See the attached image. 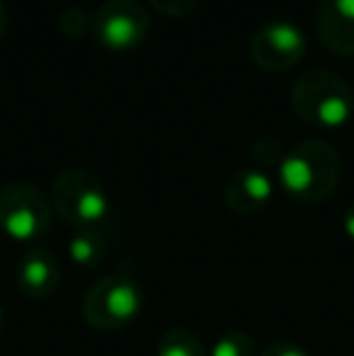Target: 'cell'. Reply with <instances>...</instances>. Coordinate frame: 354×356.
Masks as SVG:
<instances>
[{"mask_svg": "<svg viewBox=\"0 0 354 356\" xmlns=\"http://www.w3.org/2000/svg\"><path fill=\"white\" fill-rule=\"evenodd\" d=\"M342 177V158L330 141L306 138L287 150L277 168L279 187L291 199L316 204L337 189Z\"/></svg>", "mask_w": 354, "mask_h": 356, "instance_id": "obj_1", "label": "cell"}, {"mask_svg": "<svg viewBox=\"0 0 354 356\" xmlns=\"http://www.w3.org/2000/svg\"><path fill=\"white\" fill-rule=\"evenodd\" d=\"M291 109L313 129H340L354 114L352 85L328 68L298 73L291 85Z\"/></svg>", "mask_w": 354, "mask_h": 356, "instance_id": "obj_2", "label": "cell"}, {"mask_svg": "<svg viewBox=\"0 0 354 356\" xmlns=\"http://www.w3.org/2000/svg\"><path fill=\"white\" fill-rule=\"evenodd\" d=\"M143 291L131 274H107L97 279L83 296V320L99 332L127 327L141 315Z\"/></svg>", "mask_w": 354, "mask_h": 356, "instance_id": "obj_3", "label": "cell"}, {"mask_svg": "<svg viewBox=\"0 0 354 356\" xmlns=\"http://www.w3.org/2000/svg\"><path fill=\"white\" fill-rule=\"evenodd\" d=\"M51 209L76 230L99 228L109 213V199L95 175L73 168L63 170L54 179Z\"/></svg>", "mask_w": 354, "mask_h": 356, "instance_id": "obj_4", "label": "cell"}, {"mask_svg": "<svg viewBox=\"0 0 354 356\" xmlns=\"http://www.w3.org/2000/svg\"><path fill=\"white\" fill-rule=\"evenodd\" d=\"M51 199L29 182L0 189V230L15 243H34L51 228Z\"/></svg>", "mask_w": 354, "mask_h": 356, "instance_id": "obj_5", "label": "cell"}, {"mask_svg": "<svg viewBox=\"0 0 354 356\" xmlns=\"http://www.w3.org/2000/svg\"><path fill=\"white\" fill-rule=\"evenodd\" d=\"M151 29V15L141 0H104L92 15V34L99 47L124 54L143 44Z\"/></svg>", "mask_w": 354, "mask_h": 356, "instance_id": "obj_6", "label": "cell"}, {"mask_svg": "<svg viewBox=\"0 0 354 356\" xmlns=\"http://www.w3.org/2000/svg\"><path fill=\"white\" fill-rule=\"evenodd\" d=\"M308 39L298 24L272 19L262 24L250 39V58L265 73H287L303 61Z\"/></svg>", "mask_w": 354, "mask_h": 356, "instance_id": "obj_7", "label": "cell"}, {"mask_svg": "<svg viewBox=\"0 0 354 356\" xmlns=\"http://www.w3.org/2000/svg\"><path fill=\"white\" fill-rule=\"evenodd\" d=\"M316 34L328 51L354 56V0H318Z\"/></svg>", "mask_w": 354, "mask_h": 356, "instance_id": "obj_8", "label": "cell"}, {"mask_svg": "<svg viewBox=\"0 0 354 356\" xmlns=\"http://www.w3.org/2000/svg\"><path fill=\"white\" fill-rule=\"evenodd\" d=\"M15 279H17V289L27 298L44 300L54 296V291L61 284V264L51 250L34 248L17 262Z\"/></svg>", "mask_w": 354, "mask_h": 356, "instance_id": "obj_9", "label": "cell"}, {"mask_svg": "<svg viewBox=\"0 0 354 356\" xmlns=\"http://www.w3.org/2000/svg\"><path fill=\"white\" fill-rule=\"evenodd\" d=\"M274 197V182L265 170L246 168L238 170L226 184V207L238 216H252L260 213L262 209L272 202Z\"/></svg>", "mask_w": 354, "mask_h": 356, "instance_id": "obj_10", "label": "cell"}, {"mask_svg": "<svg viewBox=\"0 0 354 356\" xmlns=\"http://www.w3.org/2000/svg\"><path fill=\"white\" fill-rule=\"evenodd\" d=\"M104 254H107V240L99 233V228H81L68 240V257L83 269L97 267Z\"/></svg>", "mask_w": 354, "mask_h": 356, "instance_id": "obj_11", "label": "cell"}, {"mask_svg": "<svg viewBox=\"0 0 354 356\" xmlns=\"http://www.w3.org/2000/svg\"><path fill=\"white\" fill-rule=\"evenodd\" d=\"M156 356H209V352L192 330L170 327L158 339Z\"/></svg>", "mask_w": 354, "mask_h": 356, "instance_id": "obj_12", "label": "cell"}, {"mask_svg": "<svg viewBox=\"0 0 354 356\" xmlns=\"http://www.w3.org/2000/svg\"><path fill=\"white\" fill-rule=\"evenodd\" d=\"M209 356H257V342L243 330H228L211 344Z\"/></svg>", "mask_w": 354, "mask_h": 356, "instance_id": "obj_13", "label": "cell"}, {"mask_svg": "<svg viewBox=\"0 0 354 356\" xmlns=\"http://www.w3.org/2000/svg\"><path fill=\"white\" fill-rule=\"evenodd\" d=\"M58 29L68 39H83L88 32H92V15L86 8H66L58 15Z\"/></svg>", "mask_w": 354, "mask_h": 356, "instance_id": "obj_14", "label": "cell"}, {"mask_svg": "<svg viewBox=\"0 0 354 356\" xmlns=\"http://www.w3.org/2000/svg\"><path fill=\"white\" fill-rule=\"evenodd\" d=\"M250 153H252V158H255L260 165H265V168H272V165L274 168H279L282 160H284V155H287V150H284V145L277 136L262 134V136H257L255 141H252Z\"/></svg>", "mask_w": 354, "mask_h": 356, "instance_id": "obj_15", "label": "cell"}, {"mask_svg": "<svg viewBox=\"0 0 354 356\" xmlns=\"http://www.w3.org/2000/svg\"><path fill=\"white\" fill-rule=\"evenodd\" d=\"M153 10L168 17H187L197 10L199 0H148Z\"/></svg>", "mask_w": 354, "mask_h": 356, "instance_id": "obj_16", "label": "cell"}, {"mask_svg": "<svg viewBox=\"0 0 354 356\" xmlns=\"http://www.w3.org/2000/svg\"><path fill=\"white\" fill-rule=\"evenodd\" d=\"M257 356H308V352H303L298 344H291V342H274Z\"/></svg>", "mask_w": 354, "mask_h": 356, "instance_id": "obj_17", "label": "cell"}, {"mask_svg": "<svg viewBox=\"0 0 354 356\" xmlns=\"http://www.w3.org/2000/svg\"><path fill=\"white\" fill-rule=\"evenodd\" d=\"M342 230H345V235L354 243V204L345 209V213H342Z\"/></svg>", "mask_w": 354, "mask_h": 356, "instance_id": "obj_18", "label": "cell"}, {"mask_svg": "<svg viewBox=\"0 0 354 356\" xmlns=\"http://www.w3.org/2000/svg\"><path fill=\"white\" fill-rule=\"evenodd\" d=\"M5 29H8V8H5V3L0 0V39H3Z\"/></svg>", "mask_w": 354, "mask_h": 356, "instance_id": "obj_19", "label": "cell"}, {"mask_svg": "<svg viewBox=\"0 0 354 356\" xmlns=\"http://www.w3.org/2000/svg\"><path fill=\"white\" fill-rule=\"evenodd\" d=\"M3 323H5V310H3V305H0V330H3Z\"/></svg>", "mask_w": 354, "mask_h": 356, "instance_id": "obj_20", "label": "cell"}]
</instances>
